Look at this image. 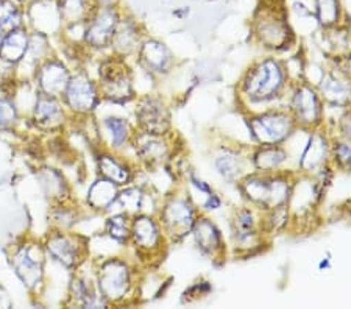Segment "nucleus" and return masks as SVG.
Segmentation results:
<instances>
[{
  "instance_id": "9",
  "label": "nucleus",
  "mask_w": 351,
  "mask_h": 309,
  "mask_svg": "<svg viewBox=\"0 0 351 309\" xmlns=\"http://www.w3.org/2000/svg\"><path fill=\"white\" fill-rule=\"evenodd\" d=\"M169 240L161 223L154 214H136L132 217V247L136 262L143 267H155L166 256Z\"/></svg>"
},
{
  "instance_id": "22",
  "label": "nucleus",
  "mask_w": 351,
  "mask_h": 309,
  "mask_svg": "<svg viewBox=\"0 0 351 309\" xmlns=\"http://www.w3.org/2000/svg\"><path fill=\"white\" fill-rule=\"evenodd\" d=\"M95 169H97V177L110 180V182L117 184L119 188H123L136 182L139 166L138 162L128 158L125 153L105 147H97Z\"/></svg>"
},
{
  "instance_id": "40",
  "label": "nucleus",
  "mask_w": 351,
  "mask_h": 309,
  "mask_svg": "<svg viewBox=\"0 0 351 309\" xmlns=\"http://www.w3.org/2000/svg\"><path fill=\"white\" fill-rule=\"evenodd\" d=\"M331 167L334 172H351V140L331 136Z\"/></svg>"
},
{
  "instance_id": "18",
  "label": "nucleus",
  "mask_w": 351,
  "mask_h": 309,
  "mask_svg": "<svg viewBox=\"0 0 351 309\" xmlns=\"http://www.w3.org/2000/svg\"><path fill=\"white\" fill-rule=\"evenodd\" d=\"M191 238L195 250L214 266H223L228 261L230 245L226 244L222 230L209 214L202 212L198 216L191 232Z\"/></svg>"
},
{
  "instance_id": "11",
  "label": "nucleus",
  "mask_w": 351,
  "mask_h": 309,
  "mask_svg": "<svg viewBox=\"0 0 351 309\" xmlns=\"http://www.w3.org/2000/svg\"><path fill=\"white\" fill-rule=\"evenodd\" d=\"M132 150L139 167L155 171L178 156L180 145L175 132L156 134L136 130L132 139Z\"/></svg>"
},
{
  "instance_id": "27",
  "label": "nucleus",
  "mask_w": 351,
  "mask_h": 309,
  "mask_svg": "<svg viewBox=\"0 0 351 309\" xmlns=\"http://www.w3.org/2000/svg\"><path fill=\"white\" fill-rule=\"evenodd\" d=\"M30 117L38 130L53 133L63 130L67 117H71V114L64 108L63 100L61 99L38 94L35 105H33L30 111Z\"/></svg>"
},
{
  "instance_id": "44",
  "label": "nucleus",
  "mask_w": 351,
  "mask_h": 309,
  "mask_svg": "<svg viewBox=\"0 0 351 309\" xmlns=\"http://www.w3.org/2000/svg\"><path fill=\"white\" fill-rule=\"evenodd\" d=\"M331 267H332V256L326 251L320 256L319 262H317V269H319V272H325V271H330Z\"/></svg>"
},
{
  "instance_id": "21",
  "label": "nucleus",
  "mask_w": 351,
  "mask_h": 309,
  "mask_svg": "<svg viewBox=\"0 0 351 309\" xmlns=\"http://www.w3.org/2000/svg\"><path fill=\"white\" fill-rule=\"evenodd\" d=\"M136 61L141 71H144L155 80L169 77L177 67V58L167 44L161 39L150 36H145L141 42V47L136 53Z\"/></svg>"
},
{
  "instance_id": "6",
  "label": "nucleus",
  "mask_w": 351,
  "mask_h": 309,
  "mask_svg": "<svg viewBox=\"0 0 351 309\" xmlns=\"http://www.w3.org/2000/svg\"><path fill=\"white\" fill-rule=\"evenodd\" d=\"M202 214L194 197L188 188H177L161 199L158 221L169 244H180L191 236L192 228Z\"/></svg>"
},
{
  "instance_id": "10",
  "label": "nucleus",
  "mask_w": 351,
  "mask_h": 309,
  "mask_svg": "<svg viewBox=\"0 0 351 309\" xmlns=\"http://www.w3.org/2000/svg\"><path fill=\"white\" fill-rule=\"evenodd\" d=\"M97 84L101 102L127 105L138 97L134 88V74L125 58L110 53L100 61Z\"/></svg>"
},
{
  "instance_id": "48",
  "label": "nucleus",
  "mask_w": 351,
  "mask_h": 309,
  "mask_svg": "<svg viewBox=\"0 0 351 309\" xmlns=\"http://www.w3.org/2000/svg\"><path fill=\"white\" fill-rule=\"evenodd\" d=\"M89 2H93V3H95V0H89Z\"/></svg>"
},
{
  "instance_id": "29",
  "label": "nucleus",
  "mask_w": 351,
  "mask_h": 309,
  "mask_svg": "<svg viewBox=\"0 0 351 309\" xmlns=\"http://www.w3.org/2000/svg\"><path fill=\"white\" fill-rule=\"evenodd\" d=\"M73 277L69 283V300L73 306L78 308H110L108 301L101 295L93 271L84 272L82 267L73 271Z\"/></svg>"
},
{
  "instance_id": "19",
  "label": "nucleus",
  "mask_w": 351,
  "mask_h": 309,
  "mask_svg": "<svg viewBox=\"0 0 351 309\" xmlns=\"http://www.w3.org/2000/svg\"><path fill=\"white\" fill-rule=\"evenodd\" d=\"M122 14L123 10L121 7H95L84 25L83 46L94 52L110 50Z\"/></svg>"
},
{
  "instance_id": "36",
  "label": "nucleus",
  "mask_w": 351,
  "mask_h": 309,
  "mask_svg": "<svg viewBox=\"0 0 351 309\" xmlns=\"http://www.w3.org/2000/svg\"><path fill=\"white\" fill-rule=\"evenodd\" d=\"M313 16L320 28H332L343 24L341 0H313Z\"/></svg>"
},
{
  "instance_id": "32",
  "label": "nucleus",
  "mask_w": 351,
  "mask_h": 309,
  "mask_svg": "<svg viewBox=\"0 0 351 309\" xmlns=\"http://www.w3.org/2000/svg\"><path fill=\"white\" fill-rule=\"evenodd\" d=\"M44 195L53 203L72 201V189L64 173L55 167H41L36 173Z\"/></svg>"
},
{
  "instance_id": "17",
  "label": "nucleus",
  "mask_w": 351,
  "mask_h": 309,
  "mask_svg": "<svg viewBox=\"0 0 351 309\" xmlns=\"http://www.w3.org/2000/svg\"><path fill=\"white\" fill-rule=\"evenodd\" d=\"M136 130L167 134L173 132L172 111L167 100L158 94L138 95L134 100Z\"/></svg>"
},
{
  "instance_id": "8",
  "label": "nucleus",
  "mask_w": 351,
  "mask_h": 309,
  "mask_svg": "<svg viewBox=\"0 0 351 309\" xmlns=\"http://www.w3.org/2000/svg\"><path fill=\"white\" fill-rule=\"evenodd\" d=\"M245 123L253 145L289 144L300 132L292 114L285 105L247 112Z\"/></svg>"
},
{
  "instance_id": "35",
  "label": "nucleus",
  "mask_w": 351,
  "mask_h": 309,
  "mask_svg": "<svg viewBox=\"0 0 351 309\" xmlns=\"http://www.w3.org/2000/svg\"><path fill=\"white\" fill-rule=\"evenodd\" d=\"M82 221L80 208L73 205L72 201H63V203H53L49 212L50 228L56 232H71L75 225Z\"/></svg>"
},
{
  "instance_id": "20",
  "label": "nucleus",
  "mask_w": 351,
  "mask_h": 309,
  "mask_svg": "<svg viewBox=\"0 0 351 309\" xmlns=\"http://www.w3.org/2000/svg\"><path fill=\"white\" fill-rule=\"evenodd\" d=\"M313 83L326 106L341 110L351 106V75L339 61H334V64L328 69L324 67L319 78Z\"/></svg>"
},
{
  "instance_id": "46",
  "label": "nucleus",
  "mask_w": 351,
  "mask_h": 309,
  "mask_svg": "<svg viewBox=\"0 0 351 309\" xmlns=\"http://www.w3.org/2000/svg\"><path fill=\"white\" fill-rule=\"evenodd\" d=\"M122 0H95L97 7H121Z\"/></svg>"
},
{
  "instance_id": "3",
  "label": "nucleus",
  "mask_w": 351,
  "mask_h": 309,
  "mask_svg": "<svg viewBox=\"0 0 351 309\" xmlns=\"http://www.w3.org/2000/svg\"><path fill=\"white\" fill-rule=\"evenodd\" d=\"M297 173L295 169L276 172L252 171L237 183L236 189L241 194L243 203L252 205L264 212L289 203Z\"/></svg>"
},
{
  "instance_id": "39",
  "label": "nucleus",
  "mask_w": 351,
  "mask_h": 309,
  "mask_svg": "<svg viewBox=\"0 0 351 309\" xmlns=\"http://www.w3.org/2000/svg\"><path fill=\"white\" fill-rule=\"evenodd\" d=\"M25 25V10L16 0H0V27L3 32Z\"/></svg>"
},
{
  "instance_id": "28",
  "label": "nucleus",
  "mask_w": 351,
  "mask_h": 309,
  "mask_svg": "<svg viewBox=\"0 0 351 309\" xmlns=\"http://www.w3.org/2000/svg\"><path fill=\"white\" fill-rule=\"evenodd\" d=\"M145 30L141 22L123 11L121 21H119L117 28L112 36L110 52L121 58H132L136 56L141 47V42L145 38Z\"/></svg>"
},
{
  "instance_id": "14",
  "label": "nucleus",
  "mask_w": 351,
  "mask_h": 309,
  "mask_svg": "<svg viewBox=\"0 0 351 309\" xmlns=\"http://www.w3.org/2000/svg\"><path fill=\"white\" fill-rule=\"evenodd\" d=\"M45 261L47 253L44 245L35 240H25L14 245L10 253L11 269L30 292H38L44 284Z\"/></svg>"
},
{
  "instance_id": "41",
  "label": "nucleus",
  "mask_w": 351,
  "mask_h": 309,
  "mask_svg": "<svg viewBox=\"0 0 351 309\" xmlns=\"http://www.w3.org/2000/svg\"><path fill=\"white\" fill-rule=\"evenodd\" d=\"M21 111L13 94H0V130H11L19 123Z\"/></svg>"
},
{
  "instance_id": "38",
  "label": "nucleus",
  "mask_w": 351,
  "mask_h": 309,
  "mask_svg": "<svg viewBox=\"0 0 351 309\" xmlns=\"http://www.w3.org/2000/svg\"><path fill=\"white\" fill-rule=\"evenodd\" d=\"M292 225V216L289 206H278L274 210L264 211L263 212V227L264 232L267 233L270 239H274L275 236L289 233Z\"/></svg>"
},
{
  "instance_id": "25",
  "label": "nucleus",
  "mask_w": 351,
  "mask_h": 309,
  "mask_svg": "<svg viewBox=\"0 0 351 309\" xmlns=\"http://www.w3.org/2000/svg\"><path fill=\"white\" fill-rule=\"evenodd\" d=\"M99 127V147H105L123 153L132 149V139L136 132L134 122L119 114H108L97 121Z\"/></svg>"
},
{
  "instance_id": "5",
  "label": "nucleus",
  "mask_w": 351,
  "mask_h": 309,
  "mask_svg": "<svg viewBox=\"0 0 351 309\" xmlns=\"http://www.w3.org/2000/svg\"><path fill=\"white\" fill-rule=\"evenodd\" d=\"M263 227V211L243 203L230 217V255L241 260L261 255L271 245Z\"/></svg>"
},
{
  "instance_id": "7",
  "label": "nucleus",
  "mask_w": 351,
  "mask_h": 309,
  "mask_svg": "<svg viewBox=\"0 0 351 309\" xmlns=\"http://www.w3.org/2000/svg\"><path fill=\"white\" fill-rule=\"evenodd\" d=\"M300 132L309 133L326 125V105L315 84L306 77L293 78L285 100Z\"/></svg>"
},
{
  "instance_id": "34",
  "label": "nucleus",
  "mask_w": 351,
  "mask_h": 309,
  "mask_svg": "<svg viewBox=\"0 0 351 309\" xmlns=\"http://www.w3.org/2000/svg\"><path fill=\"white\" fill-rule=\"evenodd\" d=\"M104 233L111 243L128 247L130 238H132V216L123 211L108 212L104 225Z\"/></svg>"
},
{
  "instance_id": "24",
  "label": "nucleus",
  "mask_w": 351,
  "mask_h": 309,
  "mask_svg": "<svg viewBox=\"0 0 351 309\" xmlns=\"http://www.w3.org/2000/svg\"><path fill=\"white\" fill-rule=\"evenodd\" d=\"M28 30L52 36L63 32V16H61L60 0H32L25 8Z\"/></svg>"
},
{
  "instance_id": "43",
  "label": "nucleus",
  "mask_w": 351,
  "mask_h": 309,
  "mask_svg": "<svg viewBox=\"0 0 351 309\" xmlns=\"http://www.w3.org/2000/svg\"><path fill=\"white\" fill-rule=\"evenodd\" d=\"M331 136L351 140V106L345 108L342 114L339 116V119L334 123V134L331 133Z\"/></svg>"
},
{
  "instance_id": "31",
  "label": "nucleus",
  "mask_w": 351,
  "mask_h": 309,
  "mask_svg": "<svg viewBox=\"0 0 351 309\" xmlns=\"http://www.w3.org/2000/svg\"><path fill=\"white\" fill-rule=\"evenodd\" d=\"M121 188L110 180L97 177L89 184L86 193V205L97 214H108L116 206V200Z\"/></svg>"
},
{
  "instance_id": "23",
  "label": "nucleus",
  "mask_w": 351,
  "mask_h": 309,
  "mask_svg": "<svg viewBox=\"0 0 351 309\" xmlns=\"http://www.w3.org/2000/svg\"><path fill=\"white\" fill-rule=\"evenodd\" d=\"M71 77L72 71L63 60L49 56L38 66L33 83H35L39 94L61 99L71 82Z\"/></svg>"
},
{
  "instance_id": "45",
  "label": "nucleus",
  "mask_w": 351,
  "mask_h": 309,
  "mask_svg": "<svg viewBox=\"0 0 351 309\" xmlns=\"http://www.w3.org/2000/svg\"><path fill=\"white\" fill-rule=\"evenodd\" d=\"M11 305H13V301H11L10 294L5 291L3 286H0V308L7 309V308H11Z\"/></svg>"
},
{
  "instance_id": "15",
  "label": "nucleus",
  "mask_w": 351,
  "mask_h": 309,
  "mask_svg": "<svg viewBox=\"0 0 351 309\" xmlns=\"http://www.w3.org/2000/svg\"><path fill=\"white\" fill-rule=\"evenodd\" d=\"M295 171L309 177L334 172L331 167V133L326 125L306 133V140L297 156Z\"/></svg>"
},
{
  "instance_id": "16",
  "label": "nucleus",
  "mask_w": 351,
  "mask_h": 309,
  "mask_svg": "<svg viewBox=\"0 0 351 309\" xmlns=\"http://www.w3.org/2000/svg\"><path fill=\"white\" fill-rule=\"evenodd\" d=\"M61 100L71 117L83 119L94 116L101 105L97 80H94L86 71L72 72L71 82Z\"/></svg>"
},
{
  "instance_id": "42",
  "label": "nucleus",
  "mask_w": 351,
  "mask_h": 309,
  "mask_svg": "<svg viewBox=\"0 0 351 309\" xmlns=\"http://www.w3.org/2000/svg\"><path fill=\"white\" fill-rule=\"evenodd\" d=\"M211 291H213L211 283H209V281L205 278H200L183 292V299L181 300H183V303L200 301L205 299V297L211 294Z\"/></svg>"
},
{
  "instance_id": "4",
  "label": "nucleus",
  "mask_w": 351,
  "mask_h": 309,
  "mask_svg": "<svg viewBox=\"0 0 351 309\" xmlns=\"http://www.w3.org/2000/svg\"><path fill=\"white\" fill-rule=\"evenodd\" d=\"M97 286L110 306L128 305L139 297L141 271L127 256L101 258L94 264Z\"/></svg>"
},
{
  "instance_id": "12",
  "label": "nucleus",
  "mask_w": 351,
  "mask_h": 309,
  "mask_svg": "<svg viewBox=\"0 0 351 309\" xmlns=\"http://www.w3.org/2000/svg\"><path fill=\"white\" fill-rule=\"evenodd\" d=\"M250 150L252 145H243L228 139L214 145L211 150V164L225 184L236 188L237 183L253 171Z\"/></svg>"
},
{
  "instance_id": "26",
  "label": "nucleus",
  "mask_w": 351,
  "mask_h": 309,
  "mask_svg": "<svg viewBox=\"0 0 351 309\" xmlns=\"http://www.w3.org/2000/svg\"><path fill=\"white\" fill-rule=\"evenodd\" d=\"M161 199L150 188L143 184L132 183L119 190L116 206L117 211H123L130 216L136 214H154L160 210Z\"/></svg>"
},
{
  "instance_id": "33",
  "label": "nucleus",
  "mask_w": 351,
  "mask_h": 309,
  "mask_svg": "<svg viewBox=\"0 0 351 309\" xmlns=\"http://www.w3.org/2000/svg\"><path fill=\"white\" fill-rule=\"evenodd\" d=\"M32 32L28 27H19L14 30L5 32L2 44H0V61L10 66H18L27 55L28 46H30Z\"/></svg>"
},
{
  "instance_id": "2",
  "label": "nucleus",
  "mask_w": 351,
  "mask_h": 309,
  "mask_svg": "<svg viewBox=\"0 0 351 309\" xmlns=\"http://www.w3.org/2000/svg\"><path fill=\"white\" fill-rule=\"evenodd\" d=\"M250 39L265 53H285L297 46V33L285 0H261L250 19Z\"/></svg>"
},
{
  "instance_id": "30",
  "label": "nucleus",
  "mask_w": 351,
  "mask_h": 309,
  "mask_svg": "<svg viewBox=\"0 0 351 309\" xmlns=\"http://www.w3.org/2000/svg\"><path fill=\"white\" fill-rule=\"evenodd\" d=\"M252 169L256 172L285 171L292 161V153L287 144L282 145H252L250 150Z\"/></svg>"
},
{
  "instance_id": "47",
  "label": "nucleus",
  "mask_w": 351,
  "mask_h": 309,
  "mask_svg": "<svg viewBox=\"0 0 351 309\" xmlns=\"http://www.w3.org/2000/svg\"><path fill=\"white\" fill-rule=\"evenodd\" d=\"M3 35H5L3 28H2V27H0V44H2V39H3Z\"/></svg>"
},
{
  "instance_id": "13",
  "label": "nucleus",
  "mask_w": 351,
  "mask_h": 309,
  "mask_svg": "<svg viewBox=\"0 0 351 309\" xmlns=\"http://www.w3.org/2000/svg\"><path fill=\"white\" fill-rule=\"evenodd\" d=\"M47 258L58 262L66 271H77L89 260V239L73 232H56L52 230L44 239Z\"/></svg>"
},
{
  "instance_id": "1",
  "label": "nucleus",
  "mask_w": 351,
  "mask_h": 309,
  "mask_svg": "<svg viewBox=\"0 0 351 309\" xmlns=\"http://www.w3.org/2000/svg\"><path fill=\"white\" fill-rule=\"evenodd\" d=\"M292 80L287 61L280 55L265 53L242 72L236 84V100L245 114L285 105Z\"/></svg>"
},
{
  "instance_id": "37",
  "label": "nucleus",
  "mask_w": 351,
  "mask_h": 309,
  "mask_svg": "<svg viewBox=\"0 0 351 309\" xmlns=\"http://www.w3.org/2000/svg\"><path fill=\"white\" fill-rule=\"evenodd\" d=\"M97 5L89 2V0H60L61 16H63V24L66 25H78L86 24L89 16L93 14Z\"/></svg>"
}]
</instances>
